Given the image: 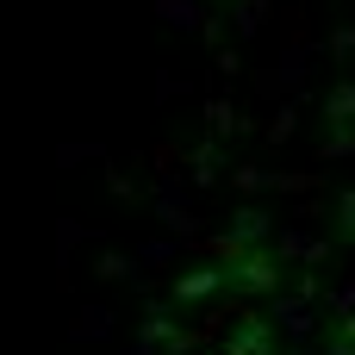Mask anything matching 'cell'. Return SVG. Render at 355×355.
<instances>
[{"label":"cell","instance_id":"6da1fadb","mask_svg":"<svg viewBox=\"0 0 355 355\" xmlns=\"http://www.w3.org/2000/svg\"><path fill=\"white\" fill-rule=\"evenodd\" d=\"M343 225H355V200H349V206H343Z\"/></svg>","mask_w":355,"mask_h":355}]
</instances>
